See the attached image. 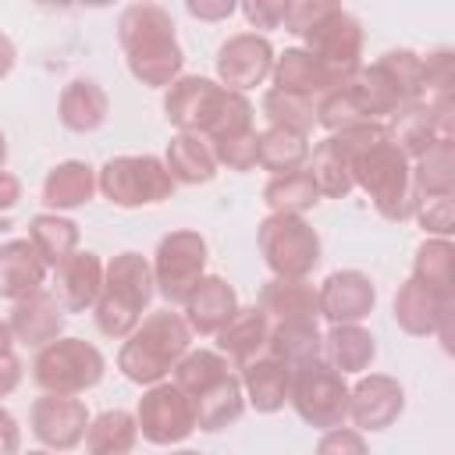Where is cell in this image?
Segmentation results:
<instances>
[{
	"instance_id": "6da1fadb",
	"label": "cell",
	"mask_w": 455,
	"mask_h": 455,
	"mask_svg": "<svg viewBox=\"0 0 455 455\" xmlns=\"http://www.w3.org/2000/svg\"><path fill=\"white\" fill-rule=\"evenodd\" d=\"M164 117L178 132H196L210 142L252 132V103L245 92H231L206 75H181L164 89Z\"/></svg>"
},
{
	"instance_id": "7a4b0ae2",
	"label": "cell",
	"mask_w": 455,
	"mask_h": 455,
	"mask_svg": "<svg viewBox=\"0 0 455 455\" xmlns=\"http://www.w3.org/2000/svg\"><path fill=\"white\" fill-rule=\"evenodd\" d=\"M117 43L135 82L149 89H167L181 78L185 50L174 32V18L160 4H132L117 18Z\"/></svg>"
},
{
	"instance_id": "3957f363",
	"label": "cell",
	"mask_w": 455,
	"mask_h": 455,
	"mask_svg": "<svg viewBox=\"0 0 455 455\" xmlns=\"http://www.w3.org/2000/svg\"><path fill=\"white\" fill-rule=\"evenodd\" d=\"M153 295H156V284H153L149 259L135 249L117 252L110 263H103V288L92 306V320L100 334L124 341L142 323V313L149 309Z\"/></svg>"
},
{
	"instance_id": "277c9868",
	"label": "cell",
	"mask_w": 455,
	"mask_h": 455,
	"mask_svg": "<svg viewBox=\"0 0 455 455\" xmlns=\"http://www.w3.org/2000/svg\"><path fill=\"white\" fill-rule=\"evenodd\" d=\"M188 348H192V331H188L185 316L167 306V309L142 316V323L124 338V345L117 352V370L132 384L153 387L167 373H174V366L181 363V355Z\"/></svg>"
},
{
	"instance_id": "5b68a950",
	"label": "cell",
	"mask_w": 455,
	"mask_h": 455,
	"mask_svg": "<svg viewBox=\"0 0 455 455\" xmlns=\"http://www.w3.org/2000/svg\"><path fill=\"white\" fill-rule=\"evenodd\" d=\"M352 185H359L373 199L384 220L402 224L416 213L419 199L412 192V164L391 139L366 146L352 156Z\"/></svg>"
},
{
	"instance_id": "8992f818",
	"label": "cell",
	"mask_w": 455,
	"mask_h": 455,
	"mask_svg": "<svg viewBox=\"0 0 455 455\" xmlns=\"http://www.w3.org/2000/svg\"><path fill=\"white\" fill-rule=\"evenodd\" d=\"M256 245L274 277L306 281L320 267V235L306 217L267 213L256 228Z\"/></svg>"
},
{
	"instance_id": "52a82bcc",
	"label": "cell",
	"mask_w": 455,
	"mask_h": 455,
	"mask_svg": "<svg viewBox=\"0 0 455 455\" xmlns=\"http://www.w3.org/2000/svg\"><path fill=\"white\" fill-rule=\"evenodd\" d=\"M107 373L103 352L85 338H57L43 345L32 359V380L43 387V395H82L96 387Z\"/></svg>"
},
{
	"instance_id": "ba28073f",
	"label": "cell",
	"mask_w": 455,
	"mask_h": 455,
	"mask_svg": "<svg viewBox=\"0 0 455 455\" xmlns=\"http://www.w3.org/2000/svg\"><path fill=\"white\" fill-rule=\"evenodd\" d=\"M96 188L114 206L139 210V206H156V203L171 199L174 196V178L167 174L160 156L128 153V156H110L96 171Z\"/></svg>"
},
{
	"instance_id": "9c48e42d",
	"label": "cell",
	"mask_w": 455,
	"mask_h": 455,
	"mask_svg": "<svg viewBox=\"0 0 455 455\" xmlns=\"http://www.w3.org/2000/svg\"><path fill=\"white\" fill-rule=\"evenodd\" d=\"M288 402L299 412V419L316 427V430L345 427V419H348V384H345V373H338L327 359L302 363V366L291 370Z\"/></svg>"
},
{
	"instance_id": "30bf717a",
	"label": "cell",
	"mask_w": 455,
	"mask_h": 455,
	"mask_svg": "<svg viewBox=\"0 0 455 455\" xmlns=\"http://www.w3.org/2000/svg\"><path fill=\"white\" fill-rule=\"evenodd\" d=\"M384 139H387V128L380 121H366V124L341 128V132L327 135L323 142H316V149H309L306 171H309L320 199H345L355 188L352 185V156Z\"/></svg>"
},
{
	"instance_id": "8fae6325",
	"label": "cell",
	"mask_w": 455,
	"mask_h": 455,
	"mask_svg": "<svg viewBox=\"0 0 455 455\" xmlns=\"http://www.w3.org/2000/svg\"><path fill=\"white\" fill-rule=\"evenodd\" d=\"M153 284L167 306H185L192 288L206 277V238L199 231H171L156 242L153 252Z\"/></svg>"
},
{
	"instance_id": "7c38bea8",
	"label": "cell",
	"mask_w": 455,
	"mask_h": 455,
	"mask_svg": "<svg viewBox=\"0 0 455 455\" xmlns=\"http://www.w3.org/2000/svg\"><path fill=\"white\" fill-rule=\"evenodd\" d=\"M302 50H309L320 64H327L345 82L363 68V25L352 11L327 4V11L302 32Z\"/></svg>"
},
{
	"instance_id": "4fadbf2b",
	"label": "cell",
	"mask_w": 455,
	"mask_h": 455,
	"mask_svg": "<svg viewBox=\"0 0 455 455\" xmlns=\"http://www.w3.org/2000/svg\"><path fill=\"white\" fill-rule=\"evenodd\" d=\"M135 423L149 444L171 448V444H181L196 430V409H192V398L174 380H160L146 387V395L139 398Z\"/></svg>"
},
{
	"instance_id": "5bb4252c",
	"label": "cell",
	"mask_w": 455,
	"mask_h": 455,
	"mask_svg": "<svg viewBox=\"0 0 455 455\" xmlns=\"http://www.w3.org/2000/svg\"><path fill=\"white\" fill-rule=\"evenodd\" d=\"M387 139L409 156L416 160L419 153H427L437 142H455V103H405L387 117Z\"/></svg>"
},
{
	"instance_id": "9a60e30c",
	"label": "cell",
	"mask_w": 455,
	"mask_h": 455,
	"mask_svg": "<svg viewBox=\"0 0 455 455\" xmlns=\"http://www.w3.org/2000/svg\"><path fill=\"white\" fill-rule=\"evenodd\" d=\"M274 68V46L259 32H235L217 50V78L231 92L256 89L263 78H270Z\"/></svg>"
},
{
	"instance_id": "2e32d148",
	"label": "cell",
	"mask_w": 455,
	"mask_h": 455,
	"mask_svg": "<svg viewBox=\"0 0 455 455\" xmlns=\"http://www.w3.org/2000/svg\"><path fill=\"white\" fill-rule=\"evenodd\" d=\"M28 427L46 451H71L85 437L89 409L68 395H39L28 409Z\"/></svg>"
},
{
	"instance_id": "e0dca14e",
	"label": "cell",
	"mask_w": 455,
	"mask_h": 455,
	"mask_svg": "<svg viewBox=\"0 0 455 455\" xmlns=\"http://www.w3.org/2000/svg\"><path fill=\"white\" fill-rule=\"evenodd\" d=\"M405 409V391L395 377L387 373H366L355 380V387H348V419L355 423V430H387Z\"/></svg>"
},
{
	"instance_id": "ac0fdd59",
	"label": "cell",
	"mask_w": 455,
	"mask_h": 455,
	"mask_svg": "<svg viewBox=\"0 0 455 455\" xmlns=\"http://www.w3.org/2000/svg\"><path fill=\"white\" fill-rule=\"evenodd\" d=\"M316 306L331 327L334 323H359L377 306V284L363 270H334L316 288Z\"/></svg>"
},
{
	"instance_id": "d6986e66",
	"label": "cell",
	"mask_w": 455,
	"mask_h": 455,
	"mask_svg": "<svg viewBox=\"0 0 455 455\" xmlns=\"http://www.w3.org/2000/svg\"><path fill=\"white\" fill-rule=\"evenodd\" d=\"M270 78H274V89L295 92V96H306V100H320V96H327V92L345 85L341 75H334L327 64H320L302 46H288V50L274 53Z\"/></svg>"
},
{
	"instance_id": "ffe728a7",
	"label": "cell",
	"mask_w": 455,
	"mask_h": 455,
	"mask_svg": "<svg viewBox=\"0 0 455 455\" xmlns=\"http://www.w3.org/2000/svg\"><path fill=\"white\" fill-rule=\"evenodd\" d=\"M270 316L259 306H238V313L213 334L217 338V352L231 363V366H249L252 359L267 355L270 345Z\"/></svg>"
},
{
	"instance_id": "44dd1931",
	"label": "cell",
	"mask_w": 455,
	"mask_h": 455,
	"mask_svg": "<svg viewBox=\"0 0 455 455\" xmlns=\"http://www.w3.org/2000/svg\"><path fill=\"white\" fill-rule=\"evenodd\" d=\"M14 341L21 345H32V348H43L57 338H64V306L57 302L53 291L39 288L36 295L14 302L11 309V320H7Z\"/></svg>"
},
{
	"instance_id": "7402d4cb",
	"label": "cell",
	"mask_w": 455,
	"mask_h": 455,
	"mask_svg": "<svg viewBox=\"0 0 455 455\" xmlns=\"http://www.w3.org/2000/svg\"><path fill=\"white\" fill-rule=\"evenodd\" d=\"M57 302L64 306V313H85L96 306L100 288H103V259L92 249H78L71 252L57 270Z\"/></svg>"
},
{
	"instance_id": "603a6c76",
	"label": "cell",
	"mask_w": 455,
	"mask_h": 455,
	"mask_svg": "<svg viewBox=\"0 0 455 455\" xmlns=\"http://www.w3.org/2000/svg\"><path fill=\"white\" fill-rule=\"evenodd\" d=\"M181 309H185L181 316H185L192 334H217L238 313V291L220 274H206L192 288V295L185 299Z\"/></svg>"
},
{
	"instance_id": "cb8c5ba5",
	"label": "cell",
	"mask_w": 455,
	"mask_h": 455,
	"mask_svg": "<svg viewBox=\"0 0 455 455\" xmlns=\"http://www.w3.org/2000/svg\"><path fill=\"white\" fill-rule=\"evenodd\" d=\"M46 263L28 238H11L0 245V299L21 302L46 284Z\"/></svg>"
},
{
	"instance_id": "d4e9b609",
	"label": "cell",
	"mask_w": 455,
	"mask_h": 455,
	"mask_svg": "<svg viewBox=\"0 0 455 455\" xmlns=\"http://www.w3.org/2000/svg\"><path fill=\"white\" fill-rule=\"evenodd\" d=\"M188 398H192V409H196V427L210 430V434L228 430L245 412V391H242V380L235 377V370L217 377L213 384H206L203 391H196Z\"/></svg>"
},
{
	"instance_id": "484cf974",
	"label": "cell",
	"mask_w": 455,
	"mask_h": 455,
	"mask_svg": "<svg viewBox=\"0 0 455 455\" xmlns=\"http://www.w3.org/2000/svg\"><path fill=\"white\" fill-rule=\"evenodd\" d=\"M270 323H316L320 320V306H316V288L309 281H284L274 277L259 288V302H256Z\"/></svg>"
},
{
	"instance_id": "4316f807",
	"label": "cell",
	"mask_w": 455,
	"mask_h": 455,
	"mask_svg": "<svg viewBox=\"0 0 455 455\" xmlns=\"http://www.w3.org/2000/svg\"><path fill=\"white\" fill-rule=\"evenodd\" d=\"M107 114H110V96L103 92L100 82L75 78V82L64 85L60 103H57V117H60V124L68 132H78V135L96 132L107 121Z\"/></svg>"
},
{
	"instance_id": "83f0119b",
	"label": "cell",
	"mask_w": 455,
	"mask_h": 455,
	"mask_svg": "<svg viewBox=\"0 0 455 455\" xmlns=\"http://www.w3.org/2000/svg\"><path fill=\"white\" fill-rule=\"evenodd\" d=\"M164 167L174 178V185H206L217 174L213 146L210 139L196 132H178L164 149Z\"/></svg>"
},
{
	"instance_id": "f1b7e54d",
	"label": "cell",
	"mask_w": 455,
	"mask_h": 455,
	"mask_svg": "<svg viewBox=\"0 0 455 455\" xmlns=\"http://www.w3.org/2000/svg\"><path fill=\"white\" fill-rule=\"evenodd\" d=\"M242 391H245V402L256 409V412H277L284 409L288 402V387H291V370L274 359V355H259L252 359L249 366H242Z\"/></svg>"
},
{
	"instance_id": "f546056e",
	"label": "cell",
	"mask_w": 455,
	"mask_h": 455,
	"mask_svg": "<svg viewBox=\"0 0 455 455\" xmlns=\"http://www.w3.org/2000/svg\"><path fill=\"white\" fill-rule=\"evenodd\" d=\"M96 196V171L85 160H64L43 178V203L50 213L78 210Z\"/></svg>"
},
{
	"instance_id": "4dcf8cb0",
	"label": "cell",
	"mask_w": 455,
	"mask_h": 455,
	"mask_svg": "<svg viewBox=\"0 0 455 455\" xmlns=\"http://www.w3.org/2000/svg\"><path fill=\"white\" fill-rule=\"evenodd\" d=\"M451 302H455V295H451V299H437L434 291H427L423 284H416V281L409 277V281L395 291L391 316H395V323H398L405 334H412V338H427V334L437 331L441 309L451 306Z\"/></svg>"
},
{
	"instance_id": "1f68e13d",
	"label": "cell",
	"mask_w": 455,
	"mask_h": 455,
	"mask_svg": "<svg viewBox=\"0 0 455 455\" xmlns=\"http://www.w3.org/2000/svg\"><path fill=\"white\" fill-rule=\"evenodd\" d=\"M323 355L338 373H363L377 355V338L363 323H334L323 334Z\"/></svg>"
},
{
	"instance_id": "d6a6232c",
	"label": "cell",
	"mask_w": 455,
	"mask_h": 455,
	"mask_svg": "<svg viewBox=\"0 0 455 455\" xmlns=\"http://www.w3.org/2000/svg\"><path fill=\"white\" fill-rule=\"evenodd\" d=\"M412 281L434 291L437 299L455 295V245L451 238H427L412 259Z\"/></svg>"
},
{
	"instance_id": "836d02e7",
	"label": "cell",
	"mask_w": 455,
	"mask_h": 455,
	"mask_svg": "<svg viewBox=\"0 0 455 455\" xmlns=\"http://www.w3.org/2000/svg\"><path fill=\"white\" fill-rule=\"evenodd\" d=\"M85 455H128L139 441L135 412L128 409H107L85 427Z\"/></svg>"
},
{
	"instance_id": "e575fe53",
	"label": "cell",
	"mask_w": 455,
	"mask_h": 455,
	"mask_svg": "<svg viewBox=\"0 0 455 455\" xmlns=\"http://www.w3.org/2000/svg\"><path fill=\"white\" fill-rule=\"evenodd\" d=\"M28 242L46 267H60L71 252H78V224L60 213H36L28 220Z\"/></svg>"
},
{
	"instance_id": "d590c367",
	"label": "cell",
	"mask_w": 455,
	"mask_h": 455,
	"mask_svg": "<svg viewBox=\"0 0 455 455\" xmlns=\"http://www.w3.org/2000/svg\"><path fill=\"white\" fill-rule=\"evenodd\" d=\"M256 164L263 171L277 174H291L302 171L309 164V135L288 132V128H267L259 132V146H256Z\"/></svg>"
},
{
	"instance_id": "8d00e7d4",
	"label": "cell",
	"mask_w": 455,
	"mask_h": 455,
	"mask_svg": "<svg viewBox=\"0 0 455 455\" xmlns=\"http://www.w3.org/2000/svg\"><path fill=\"white\" fill-rule=\"evenodd\" d=\"M409 164H412L416 199H434V196H451L455 192V142H437Z\"/></svg>"
},
{
	"instance_id": "74e56055",
	"label": "cell",
	"mask_w": 455,
	"mask_h": 455,
	"mask_svg": "<svg viewBox=\"0 0 455 455\" xmlns=\"http://www.w3.org/2000/svg\"><path fill=\"white\" fill-rule=\"evenodd\" d=\"M267 355L281 359L288 370L323 359V334L316 323H274L270 327V345Z\"/></svg>"
},
{
	"instance_id": "f35d334b",
	"label": "cell",
	"mask_w": 455,
	"mask_h": 455,
	"mask_svg": "<svg viewBox=\"0 0 455 455\" xmlns=\"http://www.w3.org/2000/svg\"><path fill=\"white\" fill-rule=\"evenodd\" d=\"M263 203L270 206V213H291L302 217L306 210H313L320 203V192L309 178V171H291V174H277L263 185Z\"/></svg>"
},
{
	"instance_id": "ab89813d",
	"label": "cell",
	"mask_w": 455,
	"mask_h": 455,
	"mask_svg": "<svg viewBox=\"0 0 455 455\" xmlns=\"http://www.w3.org/2000/svg\"><path fill=\"white\" fill-rule=\"evenodd\" d=\"M263 117L270 121V128H288V132L309 135L316 128V100L267 89L263 92Z\"/></svg>"
},
{
	"instance_id": "60d3db41",
	"label": "cell",
	"mask_w": 455,
	"mask_h": 455,
	"mask_svg": "<svg viewBox=\"0 0 455 455\" xmlns=\"http://www.w3.org/2000/svg\"><path fill=\"white\" fill-rule=\"evenodd\" d=\"M224 373H231V363L217 348H188L181 355V363L174 366V384L185 395H196L206 384H213L217 377H224Z\"/></svg>"
},
{
	"instance_id": "b9f144b4",
	"label": "cell",
	"mask_w": 455,
	"mask_h": 455,
	"mask_svg": "<svg viewBox=\"0 0 455 455\" xmlns=\"http://www.w3.org/2000/svg\"><path fill=\"white\" fill-rule=\"evenodd\" d=\"M455 53L448 46L423 57V100L427 103H455Z\"/></svg>"
},
{
	"instance_id": "7bdbcfd3",
	"label": "cell",
	"mask_w": 455,
	"mask_h": 455,
	"mask_svg": "<svg viewBox=\"0 0 455 455\" xmlns=\"http://www.w3.org/2000/svg\"><path fill=\"white\" fill-rule=\"evenodd\" d=\"M213 146V160L217 167H228V171H252L256 167V146H259V132H242V135H228V139H217L210 142Z\"/></svg>"
},
{
	"instance_id": "ee69618b",
	"label": "cell",
	"mask_w": 455,
	"mask_h": 455,
	"mask_svg": "<svg viewBox=\"0 0 455 455\" xmlns=\"http://www.w3.org/2000/svg\"><path fill=\"white\" fill-rule=\"evenodd\" d=\"M412 217L423 224L427 235H434V238H451V231H455V199H451V196L419 199Z\"/></svg>"
},
{
	"instance_id": "f6af8a7d",
	"label": "cell",
	"mask_w": 455,
	"mask_h": 455,
	"mask_svg": "<svg viewBox=\"0 0 455 455\" xmlns=\"http://www.w3.org/2000/svg\"><path fill=\"white\" fill-rule=\"evenodd\" d=\"M316 455H370V448L355 427H331L320 434Z\"/></svg>"
},
{
	"instance_id": "bcb514c9",
	"label": "cell",
	"mask_w": 455,
	"mask_h": 455,
	"mask_svg": "<svg viewBox=\"0 0 455 455\" xmlns=\"http://www.w3.org/2000/svg\"><path fill=\"white\" fill-rule=\"evenodd\" d=\"M284 11H288V0H245L242 4V14L252 28H281L284 25Z\"/></svg>"
},
{
	"instance_id": "7dc6e473",
	"label": "cell",
	"mask_w": 455,
	"mask_h": 455,
	"mask_svg": "<svg viewBox=\"0 0 455 455\" xmlns=\"http://www.w3.org/2000/svg\"><path fill=\"white\" fill-rule=\"evenodd\" d=\"M327 11V0H288V11H284V28L302 36L320 14Z\"/></svg>"
},
{
	"instance_id": "c3c4849f",
	"label": "cell",
	"mask_w": 455,
	"mask_h": 455,
	"mask_svg": "<svg viewBox=\"0 0 455 455\" xmlns=\"http://www.w3.org/2000/svg\"><path fill=\"white\" fill-rule=\"evenodd\" d=\"M185 11L192 18H199V21H224V18H231L238 11V4L235 0H188Z\"/></svg>"
},
{
	"instance_id": "681fc988",
	"label": "cell",
	"mask_w": 455,
	"mask_h": 455,
	"mask_svg": "<svg viewBox=\"0 0 455 455\" xmlns=\"http://www.w3.org/2000/svg\"><path fill=\"white\" fill-rule=\"evenodd\" d=\"M21 377H25L21 359H18L14 352H4V355H0V398H7L11 391H18Z\"/></svg>"
},
{
	"instance_id": "f907efd6",
	"label": "cell",
	"mask_w": 455,
	"mask_h": 455,
	"mask_svg": "<svg viewBox=\"0 0 455 455\" xmlns=\"http://www.w3.org/2000/svg\"><path fill=\"white\" fill-rule=\"evenodd\" d=\"M0 455H21V427L7 409H0Z\"/></svg>"
},
{
	"instance_id": "816d5d0a",
	"label": "cell",
	"mask_w": 455,
	"mask_h": 455,
	"mask_svg": "<svg viewBox=\"0 0 455 455\" xmlns=\"http://www.w3.org/2000/svg\"><path fill=\"white\" fill-rule=\"evenodd\" d=\"M18 199H21V181L11 171H0V213L4 210H14Z\"/></svg>"
},
{
	"instance_id": "f5cc1de1",
	"label": "cell",
	"mask_w": 455,
	"mask_h": 455,
	"mask_svg": "<svg viewBox=\"0 0 455 455\" xmlns=\"http://www.w3.org/2000/svg\"><path fill=\"white\" fill-rule=\"evenodd\" d=\"M14 64H18V50H14L11 36L0 32V78H7V75L14 71Z\"/></svg>"
},
{
	"instance_id": "db71d44e",
	"label": "cell",
	"mask_w": 455,
	"mask_h": 455,
	"mask_svg": "<svg viewBox=\"0 0 455 455\" xmlns=\"http://www.w3.org/2000/svg\"><path fill=\"white\" fill-rule=\"evenodd\" d=\"M11 345H14V334H11L7 320H0V355H4V352H11Z\"/></svg>"
},
{
	"instance_id": "11a10c76",
	"label": "cell",
	"mask_w": 455,
	"mask_h": 455,
	"mask_svg": "<svg viewBox=\"0 0 455 455\" xmlns=\"http://www.w3.org/2000/svg\"><path fill=\"white\" fill-rule=\"evenodd\" d=\"M4 164H7V135L0 132V171H4Z\"/></svg>"
},
{
	"instance_id": "9f6ffc18",
	"label": "cell",
	"mask_w": 455,
	"mask_h": 455,
	"mask_svg": "<svg viewBox=\"0 0 455 455\" xmlns=\"http://www.w3.org/2000/svg\"><path fill=\"white\" fill-rule=\"evenodd\" d=\"M25 455H57V451H46V448H36V451H25Z\"/></svg>"
},
{
	"instance_id": "6f0895ef",
	"label": "cell",
	"mask_w": 455,
	"mask_h": 455,
	"mask_svg": "<svg viewBox=\"0 0 455 455\" xmlns=\"http://www.w3.org/2000/svg\"><path fill=\"white\" fill-rule=\"evenodd\" d=\"M171 455H203V451H192V448H181V451H171Z\"/></svg>"
}]
</instances>
